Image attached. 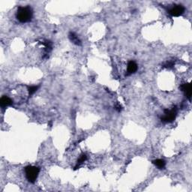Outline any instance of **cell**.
I'll return each instance as SVG.
<instances>
[{
  "mask_svg": "<svg viewBox=\"0 0 192 192\" xmlns=\"http://www.w3.org/2000/svg\"><path fill=\"white\" fill-rule=\"evenodd\" d=\"M33 11L29 6H20L17 11V18L20 23H28L31 21Z\"/></svg>",
  "mask_w": 192,
  "mask_h": 192,
  "instance_id": "1",
  "label": "cell"
},
{
  "mask_svg": "<svg viewBox=\"0 0 192 192\" xmlns=\"http://www.w3.org/2000/svg\"><path fill=\"white\" fill-rule=\"evenodd\" d=\"M40 169L35 166H27L25 167L26 176L28 181L31 183H34L38 176Z\"/></svg>",
  "mask_w": 192,
  "mask_h": 192,
  "instance_id": "2",
  "label": "cell"
},
{
  "mask_svg": "<svg viewBox=\"0 0 192 192\" xmlns=\"http://www.w3.org/2000/svg\"><path fill=\"white\" fill-rule=\"evenodd\" d=\"M176 114L177 110L176 107L171 110H165L164 116L161 117V120L165 122H172L175 120Z\"/></svg>",
  "mask_w": 192,
  "mask_h": 192,
  "instance_id": "3",
  "label": "cell"
},
{
  "mask_svg": "<svg viewBox=\"0 0 192 192\" xmlns=\"http://www.w3.org/2000/svg\"><path fill=\"white\" fill-rule=\"evenodd\" d=\"M185 12V8L180 5H176L172 9L169 10V14L173 17H179Z\"/></svg>",
  "mask_w": 192,
  "mask_h": 192,
  "instance_id": "4",
  "label": "cell"
},
{
  "mask_svg": "<svg viewBox=\"0 0 192 192\" xmlns=\"http://www.w3.org/2000/svg\"><path fill=\"white\" fill-rule=\"evenodd\" d=\"M180 89L185 93V96L189 99V101H191V84L190 83H183L180 86Z\"/></svg>",
  "mask_w": 192,
  "mask_h": 192,
  "instance_id": "5",
  "label": "cell"
},
{
  "mask_svg": "<svg viewBox=\"0 0 192 192\" xmlns=\"http://www.w3.org/2000/svg\"><path fill=\"white\" fill-rule=\"evenodd\" d=\"M137 70V65L135 62L130 61L128 63L127 66V75L132 74L135 73Z\"/></svg>",
  "mask_w": 192,
  "mask_h": 192,
  "instance_id": "6",
  "label": "cell"
},
{
  "mask_svg": "<svg viewBox=\"0 0 192 192\" xmlns=\"http://www.w3.org/2000/svg\"><path fill=\"white\" fill-rule=\"evenodd\" d=\"M12 103H13L12 100L8 96H4L2 97L1 99H0V105H1L2 108H4L8 106H10V105L12 104Z\"/></svg>",
  "mask_w": 192,
  "mask_h": 192,
  "instance_id": "7",
  "label": "cell"
},
{
  "mask_svg": "<svg viewBox=\"0 0 192 192\" xmlns=\"http://www.w3.org/2000/svg\"><path fill=\"white\" fill-rule=\"evenodd\" d=\"M68 37H69L71 42H72L74 44H76V45H80V44H81V42H80V40L78 38V36L74 33V32H70L69 35H68Z\"/></svg>",
  "mask_w": 192,
  "mask_h": 192,
  "instance_id": "8",
  "label": "cell"
},
{
  "mask_svg": "<svg viewBox=\"0 0 192 192\" xmlns=\"http://www.w3.org/2000/svg\"><path fill=\"white\" fill-rule=\"evenodd\" d=\"M152 163L159 169H162L165 167V161L162 159H156V160L152 161Z\"/></svg>",
  "mask_w": 192,
  "mask_h": 192,
  "instance_id": "9",
  "label": "cell"
},
{
  "mask_svg": "<svg viewBox=\"0 0 192 192\" xmlns=\"http://www.w3.org/2000/svg\"><path fill=\"white\" fill-rule=\"evenodd\" d=\"M86 158H87L86 155H85V154H82V155H80V157L79 158V159L78 161V163H77L76 167H75V169H78V167L80 166V165H81L82 164H83V162H84L86 160Z\"/></svg>",
  "mask_w": 192,
  "mask_h": 192,
  "instance_id": "10",
  "label": "cell"
},
{
  "mask_svg": "<svg viewBox=\"0 0 192 192\" xmlns=\"http://www.w3.org/2000/svg\"><path fill=\"white\" fill-rule=\"evenodd\" d=\"M39 86H28V91H29V93L30 96L33 95L34 93L36 91L38 90Z\"/></svg>",
  "mask_w": 192,
  "mask_h": 192,
  "instance_id": "11",
  "label": "cell"
},
{
  "mask_svg": "<svg viewBox=\"0 0 192 192\" xmlns=\"http://www.w3.org/2000/svg\"><path fill=\"white\" fill-rule=\"evenodd\" d=\"M173 65V62H169V63H167L166 65V67H167V68H170V67H172Z\"/></svg>",
  "mask_w": 192,
  "mask_h": 192,
  "instance_id": "12",
  "label": "cell"
}]
</instances>
